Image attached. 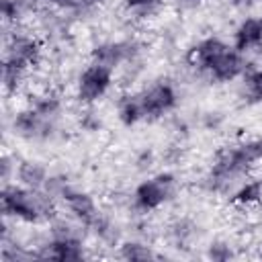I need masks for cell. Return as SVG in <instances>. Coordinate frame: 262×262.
Segmentation results:
<instances>
[{
  "label": "cell",
  "mask_w": 262,
  "mask_h": 262,
  "mask_svg": "<svg viewBox=\"0 0 262 262\" xmlns=\"http://www.w3.org/2000/svg\"><path fill=\"white\" fill-rule=\"evenodd\" d=\"M57 201L49 196L45 190L27 188L18 182L2 184L0 192V211L4 219H10L12 223H25V225H47L51 219H55L57 213Z\"/></svg>",
  "instance_id": "cell-1"
},
{
  "label": "cell",
  "mask_w": 262,
  "mask_h": 262,
  "mask_svg": "<svg viewBox=\"0 0 262 262\" xmlns=\"http://www.w3.org/2000/svg\"><path fill=\"white\" fill-rule=\"evenodd\" d=\"M252 170L254 168L244 158V154L237 145V139H235V141L219 147L213 154L209 166L203 172L201 186H203V190H207L213 196L229 199L231 192L250 176Z\"/></svg>",
  "instance_id": "cell-2"
},
{
  "label": "cell",
  "mask_w": 262,
  "mask_h": 262,
  "mask_svg": "<svg viewBox=\"0 0 262 262\" xmlns=\"http://www.w3.org/2000/svg\"><path fill=\"white\" fill-rule=\"evenodd\" d=\"M180 180L172 170H160L139 180L129 194V209L137 215H149L172 203L178 194Z\"/></svg>",
  "instance_id": "cell-3"
},
{
  "label": "cell",
  "mask_w": 262,
  "mask_h": 262,
  "mask_svg": "<svg viewBox=\"0 0 262 262\" xmlns=\"http://www.w3.org/2000/svg\"><path fill=\"white\" fill-rule=\"evenodd\" d=\"M141 57H143V43L137 37L102 39L94 43L90 49V61L102 63L111 70L139 68Z\"/></svg>",
  "instance_id": "cell-4"
},
{
  "label": "cell",
  "mask_w": 262,
  "mask_h": 262,
  "mask_svg": "<svg viewBox=\"0 0 262 262\" xmlns=\"http://www.w3.org/2000/svg\"><path fill=\"white\" fill-rule=\"evenodd\" d=\"M137 96L143 108V119L147 123H156L170 117L180 104L178 88L170 78L151 80L149 84L137 90Z\"/></svg>",
  "instance_id": "cell-5"
},
{
  "label": "cell",
  "mask_w": 262,
  "mask_h": 262,
  "mask_svg": "<svg viewBox=\"0 0 262 262\" xmlns=\"http://www.w3.org/2000/svg\"><path fill=\"white\" fill-rule=\"evenodd\" d=\"M61 121L39 115L31 104L16 108L10 117V131L14 137L29 143H49L61 131Z\"/></svg>",
  "instance_id": "cell-6"
},
{
  "label": "cell",
  "mask_w": 262,
  "mask_h": 262,
  "mask_svg": "<svg viewBox=\"0 0 262 262\" xmlns=\"http://www.w3.org/2000/svg\"><path fill=\"white\" fill-rule=\"evenodd\" d=\"M113 86H115V70L90 61L78 72L74 80V98L82 106H92L98 104L102 98H106Z\"/></svg>",
  "instance_id": "cell-7"
},
{
  "label": "cell",
  "mask_w": 262,
  "mask_h": 262,
  "mask_svg": "<svg viewBox=\"0 0 262 262\" xmlns=\"http://www.w3.org/2000/svg\"><path fill=\"white\" fill-rule=\"evenodd\" d=\"M43 59V41L33 31H25L20 27H14L10 33L4 35V63L18 66L23 70L33 72L35 66Z\"/></svg>",
  "instance_id": "cell-8"
},
{
  "label": "cell",
  "mask_w": 262,
  "mask_h": 262,
  "mask_svg": "<svg viewBox=\"0 0 262 262\" xmlns=\"http://www.w3.org/2000/svg\"><path fill=\"white\" fill-rule=\"evenodd\" d=\"M250 70L248 55L239 53L233 45H227L203 72V78H207L213 84H231L239 80Z\"/></svg>",
  "instance_id": "cell-9"
},
{
  "label": "cell",
  "mask_w": 262,
  "mask_h": 262,
  "mask_svg": "<svg viewBox=\"0 0 262 262\" xmlns=\"http://www.w3.org/2000/svg\"><path fill=\"white\" fill-rule=\"evenodd\" d=\"M59 205L66 209V213L72 219H76L78 223H82L86 229L98 217V213L102 211L100 205H98V201H96V196L92 192L84 190V188H78L76 184L61 196Z\"/></svg>",
  "instance_id": "cell-10"
},
{
  "label": "cell",
  "mask_w": 262,
  "mask_h": 262,
  "mask_svg": "<svg viewBox=\"0 0 262 262\" xmlns=\"http://www.w3.org/2000/svg\"><path fill=\"white\" fill-rule=\"evenodd\" d=\"M231 45L244 55L262 51V16L246 14L239 18L231 31Z\"/></svg>",
  "instance_id": "cell-11"
},
{
  "label": "cell",
  "mask_w": 262,
  "mask_h": 262,
  "mask_svg": "<svg viewBox=\"0 0 262 262\" xmlns=\"http://www.w3.org/2000/svg\"><path fill=\"white\" fill-rule=\"evenodd\" d=\"M229 43L217 35H207V37H201L196 43H192L186 51V63L203 76V72L209 68V63L227 47Z\"/></svg>",
  "instance_id": "cell-12"
},
{
  "label": "cell",
  "mask_w": 262,
  "mask_h": 262,
  "mask_svg": "<svg viewBox=\"0 0 262 262\" xmlns=\"http://www.w3.org/2000/svg\"><path fill=\"white\" fill-rule=\"evenodd\" d=\"M39 258L61 260V262H78L82 258H88L86 239H57V237L45 235V239L39 248Z\"/></svg>",
  "instance_id": "cell-13"
},
{
  "label": "cell",
  "mask_w": 262,
  "mask_h": 262,
  "mask_svg": "<svg viewBox=\"0 0 262 262\" xmlns=\"http://www.w3.org/2000/svg\"><path fill=\"white\" fill-rule=\"evenodd\" d=\"M199 223L188 217V215H180V217H174L168 225H166V239L172 248H178V250H188L194 246V242H199Z\"/></svg>",
  "instance_id": "cell-14"
},
{
  "label": "cell",
  "mask_w": 262,
  "mask_h": 262,
  "mask_svg": "<svg viewBox=\"0 0 262 262\" xmlns=\"http://www.w3.org/2000/svg\"><path fill=\"white\" fill-rule=\"evenodd\" d=\"M88 235L102 248H117L123 242V229L119 221L106 211H100L98 217L88 225Z\"/></svg>",
  "instance_id": "cell-15"
},
{
  "label": "cell",
  "mask_w": 262,
  "mask_h": 262,
  "mask_svg": "<svg viewBox=\"0 0 262 262\" xmlns=\"http://www.w3.org/2000/svg\"><path fill=\"white\" fill-rule=\"evenodd\" d=\"M51 170L47 168L45 162L35 160V158H23L16 164V174H14V182L27 186V188H35V190H43L47 178H49Z\"/></svg>",
  "instance_id": "cell-16"
},
{
  "label": "cell",
  "mask_w": 262,
  "mask_h": 262,
  "mask_svg": "<svg viewBox=\"0 0 262 262\" xmlns=\"http://www.w3.org/2000/svg\"><path fill=\"white\" fill-rule=\"evenodd\" d=\"M27 104H31L39 115H43V117H47V119H57V121H61V117H63V98H61V94H59L55 88H51V86H41V88H37V90L29 96Z\"/></svg>",
  "instance_id": "cell-17"
},
{
  "label": "cell",
  "mask_w": 262,
  "mask_h": 262,
  "mask_svg": "<svg viewBox=\"0 0 262 262\" xmlns=\"http://www.w3.org/2000/svg\"><path fill=\"white\" fill-rule=\"evenodd\" d=\"M43 8V0H0L4 25L20 27L27 18L35 16Z\"/></svg>",
  "instance_id": "cell-18"
},
{
  "label": "cell",
  "mask_w": 262,
  "mask_h": 262,
  "mask_svg": "<svg viewBox=\"0 0 262 262\" xmlns=\"http://www.w3.org/2000/svg\"><path fill=\"white\" fill-rule=\"evenodd\" d=\"M115 115H117V121L123 125V127H135L139 123H143V108H141V102H139V96H137V90L131 92H123L117 102H115Z\"/></svg>",
  "instance_id": "cell-19"
},
{
  "label": "cell",
  "mask_w": 262,
  "mask_h": 262,
  "mask_svg": "<svg viewBox=\"0 0 262 262\" xmlns=\"http://www.w3.org/2000/svg\"><path fill=\"white\" fill-rule=\"evenodd\" d=\"M117 256L127 262H147V260L160 258L156 248L145 237H139V235L127 237V239L123 237V242L117 246Z\"/></svg>",
  "instance_id": "cell-20"
},
{
  "label": "cell",
  "mask_w": 262,
  "mask_h": 262,
  "mask_svg": "<svg viewBox=\"0 0 262 262\" xmlns=\"http://www.w3.org/2000/svg\"><path fill=\"white\" fill-rule=\"evenodd\" d=\"M229 205L242 211L262 205V178H246L229 196Z\"/></svg>",
  "instance_id": "cell-21"
},
{
  "label": "cell",
  "mask_w": 262,
  "mask_h": 262,
  "mask_svg": "<svg viewBox=\"0 0 262 262\" xmlns=\"http://www.w3.org/2000/svg\"><path fill=\"white\" fill-rule=\"evenodd\" d=\"M237 96L246 106L262 104V66L260 68H250L239 78Z\"/></svg>",
  "instance_id": "cell-22"
},
{
  "label": "cell",
  "mask_w": 262,
  "mask_h": 262,
  "mask_svg": "<svg viewBox=\"0 0 262 262\" xmlns=\"http://www.w3.org/2000/svg\"><path fill=\"white\" fill-rule=\"evenodd\" d=\"M205 258L215 260V262H227L231 258H237V246L233 244V239L225 235H215L205 246Z\"/></svg>",
  "instance_id": "cell-23"
},
{
  "label": "cell",
  "mask_w": 262,
  "mask_h": 262,
  "mask_svg": "<svg viewBox=\"0 0 262 262\" xmlns=\"http://www.w3.org/2000/svg\"><path fill=\"white\" fill-rule=\"evenodd\" d=\"M164 0H123L125 12L135 20H147L151 18L160 8Z\"/></svg>",
  "instance_id": "cell-24"
},
{
  "label": "cell",
  "mask_w": 262,
  "mask_h": 262,
  "mask_svg": "<svg viewBox=\"0 0 262 262\" xmlns=\"http://www.w3.org/2000/svg\"><path fill=\"white\" fill-rule=\"evenodd\" d=\"M78 127H80V131L90 133V135H96V133L102 131L104 119H102V115L96 111V104H92V106H82V111L78 113Z\"/></svg>",
  "instance_id": "cell-25"
},
{
  "label": "cell",
  "mask_w": 262,
  "mask_h": 262,
  "mask_svg": "<svg viewBox=\"0 0 262 262\" xmlns=\"http://www.w3.org/2000/svg\"><path fill=\"white\" fill-rule=\"evenodd\" d=\"M72 186H74V182H72L70 174H66V172H51L49 178H47V182H45V186H43V190L59 203L61 196H63Z\"/></svg>",
  "instance_id": "cell-26"
},
{
  "label": "cell",
  "mask_w": 262,
  "mask_h": 262,
  "mask_svg": "<svg viewBox=\"0 0 262 262\" xmlns=\"http://www.w3.org/2000/svg\"><path fill=\"white\" fill-rule=\"evenodd\" d=\"M158 160H160V154H158L154 147L145 145V147H139V149L133 154L131 164H133V168H135L137 172H149V170L158 164Z\"/></svg>",
  "instance_id": "cell-27"
},
{
  "label": "cell",
  "mask_w": 262,
  "mask_h": 262,
  "mask_svg": "<svg viewBox=\"0 0 262 262\" xmlns=\"http://www.w3.org/2000/svg\"><path fill=\"white\" fill-rule=\"evenodd\" d=\"M199 123H201V127H203L205 131L217 133V131H221V129L225 127L227 117H225V113L219 111V108H207V111H203Z\"/></svg>",
  "instance_id": "cell-28"
},
{
  "label": "cell",
  "mask_w": 262,
  "mask_h": 262,
  "mask_svg": "<svg viewBox=\"0 0 262 262\" xmlns=\"http://www.w3.org/2000/svg\"><path fill=\"white\" fill-rule=\"evenodd\" d=\"M16 164H18V160H16L12 154H8V151L2 154V160H0V176H2V184H8V182L14 180Z\"/></svg>",
  "instance_id": "cell-29"
},
{
  "label": "cell",
  "mask_w": 262,
  "mask_h": 262,
  "mask_svg": "<svg viewBox=\"0 0 262 262\" xmlns=\"http://www.w3.org/2000/svg\"><path fill=\"white\" fill-rule=\"evenodd\" d=\"M43 4L47 8H53L57 12H78V0H43Z\"/></svg>",
  "instance_id": "cell-30"
},
{
  "label": "cell",
  "mask_w": 262,
  "mask_h": 262,
  "mask_svg": "<svg viewBox=\"0 0 262 262\" xmlns=\"http://www.w3.org/2000/svg\"><path fill=\"white\" fill-rule=\"evenodd\" d=\"M160 158L166 162V164H170V166H174V164H178L180 160H182V149H180V145L178 143H174V145H168L162 154H160Z\"/></svg>",
  "instance_id": "cell-31"
},
{
  "label": "cell",
  "mask_w": 262,
  "mask_h": 262,
  "mask_svg": "<svg viewBox=\"0 0 262 262\" xmlns=\"http://www.w3.org/2000/svg\"><path fill=\"white\" fill-rule=\"evenodd\" d=\"M106 0H78V12L76 14H84V12H92L100 6H104Z\"/></svg>",
  "instance_id": "cell-32"
},
{
  "label": "cell",
  "mask_w": 262,
  "mask_h": 262,
  "mask_svg": "<svg viewBox=\"0 0 262 262\" xmlns=\"http://www.w3.org/2000/svg\"><path fill=\"white\" fill-rule=\"evenodd\" d=\"M172 133L176 135V139H178V141H180V139H184V137L188 135V125H186V121H184L182 117H180V119L176 117V119L172 121Z\"/></svg>",
  "instance_id": "cell-33"
},
{
  "label": "cell",
  "mask_w": 262,
  "mask_h": 262,
  "mask_svg": "<svg viewBox=\"0 0 262 262\" xmlns=\"http://www.w3.org/2000/svg\"><path fill=\"white\" fill-rule=\"evenodd\" d=\"M180 2H184V4H196L199 0H180Z\"/></svg>",
  "instance_id": "cell-34"
},
{
  "label": "cell",
  "mask_w": 262,
  "mask_h": 262,
  "mask_svg": "<svg viewBox=\"0 0 262 262\" xmlns=\"http://www.w3.org/2000/svg\"><path fill=\"white\" fill-rule=\"evenodd\" d=\"M248 2H262V0H248Z\"/></svg>",
  "instance_id": "cell-35"
}]
</instances>
